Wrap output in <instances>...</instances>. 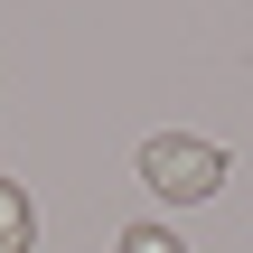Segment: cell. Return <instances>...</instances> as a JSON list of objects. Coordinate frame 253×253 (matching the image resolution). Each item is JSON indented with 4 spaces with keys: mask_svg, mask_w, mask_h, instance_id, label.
I'll return each mask as SVG.
<instances>
[{
    "mask_svg": "<svg viewBox=\"0 0 253 253\" xmlns=\"http://www.w3.org/2000/svg\"><path fill=\"white\" fill-rule=\"evenodd\" d=\"M141 188H160V197L197 207V197H216V188H225V150H216V141H197V131H160V141H141Z\"/></svg>",
    "mask_w": 253,
    "mask_h": 253,
    "instance_id": "6da1fadb",
    "label": "cell"
},
{
    "mask_svg": "<svg viewBox=\"0 0 253 253\" xmlns=\"http://www.w3.org/2000/svg\"><path fill=\"white\" fill-rule=\"evenodd\" d=\"M28 244H38V207L19 178H0V253H28Z\"/></svg>",
    "mask_w": 253,
    "mask_h": 253,
    "instance_id": "7a4b0ae2",
    "label": "cell"
},
{
    "mask_svg": "<svg viewBox=\"0 0 253 253\" xmlns=\"http://www.w3.org/2000/svg\"><path fill=\"white\" fill-rule=\"evenodd\" d=\"M113 253H188V244H178L169 225H131V235H122V244H113Z\"/></svg>",
    "mask_w": 253,
    "mask_h": 253,
    "instance_id": "3957f363",
    "label": "cell"
}]
</instances>
